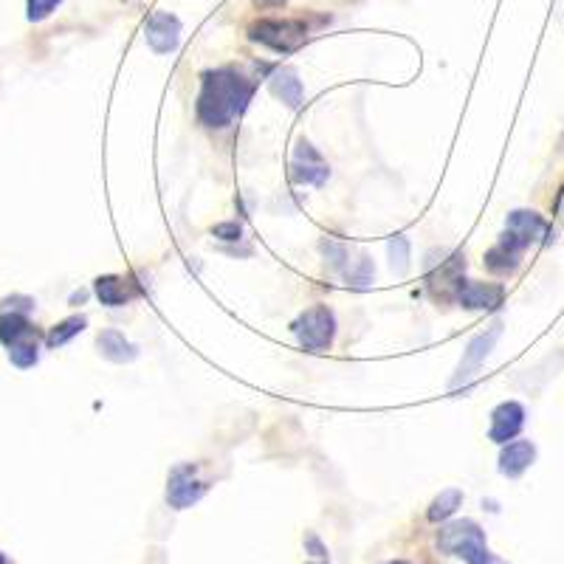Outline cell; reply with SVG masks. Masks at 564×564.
Here are the masks:
<instances>
[{
  "label": "cell",
  "mask_w": 564,
  "mask_h": 564,
  "mask_svg": "<svg viewBox=\"0 0 564 564\" xmlns=\"http://www.w3.org/2000/svg\"><path fill=\"white\" fill-rule=\"evenodd\" d=\"M85 328H88V319H85V316H68V319L57 322L54 328L48 330L46 345L51 347V350H57V347L68 345V342H71L74 336H79Z\"/></svg>",
  "instance_id": "cell-19"
},
{
  "label": "cell",
  "mask_w": 564,
  "mask_h": 564,
  "mask_svg": "<svg viewBox=\"0 0 564 564\" xmlns=\"http://www.w3.org/2000/svg\"><path fill=\"white\" fill-rule=\"evenodd\" d=\"M559 218H562L564 223V189H562V198H559Z\"/></svg>",
  "instance_id": "cell-28"
},
{
  "label": "cell",
  "mask_w": 564,
  "mask_h": 564,
  "mask_svg": "<svg viewBox=\"0 0 564 564\" xmlns=\"http://www.w3.org/2000/svg\"><path fill=\"white\" fill-rule=\"evenodd\" d=\"M299 345L311 353H325L333 345V333H336V316L328 305H314L294 322Z\"/></svg>",
  "instance_id": "cell-4"
},
{
  "label": "cell",
  "mask_w": 564,
  "mask_h": 564,
  "mask_svg": "<svg viewBox=\"0 0 564 564\" xmlns=\"http://www.w3.org/2000/svg\"><path fill=\"white\" fill-rule=\"evenodd\" d=\"M525 426V407L519 401H505L500 407L491 412V429H488V440L494 443H508L522 432Z\"/></svg>",
  "instance_id": "cell-13"
},
{
  "label": "cell",
  "mask_w": 564,
  "mask_h": 564,
  "mask_svg": "<svg viewBox=\"0 0 564 564\" xmlns=\"http://www.w3.org/2000/svg\"><path fill=\"white\" fill-rule=\"evenodd\" d=\"M460 505H463V491L460 488H446V491H440L438 497L432 500L426 517H429V522H446Z\"/></svg>",
  "instance_id": "cell-20"
},
{
  "label": "cell",
  "mask_w": 564,
  "mask_h": 564,
  "mask_svg": "<svg viewBox=\"0 0 564 564\" xmlns=\"http://www.w3.org/2000/svg\"><path fill=\"white\" fill-rule=\"evenodd\" d=\"M144 40L156 54H170L181 43V20L170 12H153L144 26Z\"/></svg>",
  "instance_id": "cell-11"
},
{
  "label": "cell",
  "mask_w": 564,
  "mask_h": 564,
  "mask_svg": "<svg viewBox=\"0 0 564 564\" xmlns=\"http://www.w3.org/2000/svg\"><path fill=\"white\" fill-rule=\"evenodd\" d=\"M505 237H511L517 246L528 251L533 243H550V226L548 220L542 218L533 209H517L505 218Z\"/></svg>",
  "instance_id": "cell-8"
},
{
  "label": "cell",
  "mask_w": 564,
  "mask_h": 564,
  "mask_svg": "<svg viewBox=\"0 0 564 564\" xmlns=\"http://www.w3.org/2000/svg\"><path fill=\"white\" fill-rule=\"evenodd\" d=\"M438 548L466 564H508L488 550L486 533L474 519H457L438 531Z\"/></svg>",
  "instance_id": "cell-2"
},
{
  "label": "cell",
  "mask_w": 564,
  "mask_h": 564,
  "mask_svg": "<svg viewBox=\"0 0 564 564\" xmlns=\"http://www.w3.org/2000/svg\"><path fill=\"white\" fill-rule=\"evenodd\" d=\"M455 302L466 311H497L505 302V288L497 282H471L463 277L457 282Z\"/></svg>",
  "instance_id": "cell-9"
},
{
  "label": "cell",
  "mask_w": 564,
  "mask_h": 564,
  "mask_svg": "<svg viewBox=\"0 0 564 564\" xmlns=\"http://www.w3.org/2000/svg\"><path fill=\"white\" fill-rule=\"evenodd\" d=\"M533 460H536V446H533L531 440H511V443L502 446L500 471L505 477L514 480V477L531 469Z\"/></svg>",
  "instance_id": "cell-14"
},
{
  "label": "cell",
  "mask_w": 564,
  "mask_h": 564,
  "mask_svg": "<svg viewBox=\"0 0 564 564\" xmlns=\"http://www.w3.org/2000/svg\"><path fill=\"white\" fill-rule=\"evenodd\" d=\"M257 6H263V9H268V6H285V0H254Z\"/></svg>",
  "instance_id": "cell-27"
},
{
  "label": "cell",
  "mask_w": 564,
  "mask_h": 564,
  "mask_svg": "<svg viewBox=\"0 0 564 564\" xmlns=\"http://www.w3.org/2000/svg\"><path fill=\"white\" fill-rule=\"evenodd\" d=\"M502 336V322H494L491 328H486L480 336H474L466 347V353H463V359L457 364L455 376H452V390H460V387H466L471 378L480 373V367L486 364V359L491 356V350L497 347Z\"/></svg>",
  "instance_id": "cell-7"
},
{
  "label": "cell",
  "mask_w": 564,
  "mask_h": 564,
  "mask_svg": "<svg viewBox=\"0 0 564 564\" xmlns=\"http://www.w3.org/2000/svg\"><path fill=\"white\" fill-rule=\"evenodd\" d=\"M319 249H322V257H325V263H328L333 271H345L347 263H350V254L342 243H336V240H322L319 243Z\"/></svg>",
  "instance_id": "cell-22"
},
{
  "label": "cell",
  "mask_w": 564,
  "mask_h": 564,
  "mask_svg": "<svg viewBox=\"0 0 564 564\" xmlns=\"http://www.w3.org/2000/svg\"><path fill=\"white\" fill-rule=\"evenodd\" d=\"M251 82L246 74H240L237 68H215L206 71L201 82V94H198V122L204 127H229L237 116L246 110L251 99Z\"/></svg>",
  "instance_id": "cell-1"
},
{
  "label": "cell",
  "mask_w": 564,
  "mask_h": 564,
  "mask_svg": "<svg viewBox=\"0 0 564 564\" xmlns=\"http://www.w3.org/2000/svg\"><path fill=\"white\" fill-rule=\"evenodd\" d=\"M390 263L398 274H404L409 268V240L404 235L392 237L390 240Z\"/></svg>",
  "instance_id": "cell-23"
},
{
  "label": "cell",
  "mask_w": 564,
  "mask_h": 564,
  "mask_svg": "<svg viewBox=\"0 0 564 564\" xmlns=\"http://www.w3.org/2000/svg\"><path fill=\"white\" fill-rule=\"evenodd\" d=\"M60 3H63V0H26V17H29L32 23H40V20H46Z\"/></svg>",
  "instance_id": "cell-24"
},
{
  "label": "cell",
  "mask_w": 564,
  "mask_h": 564,
  "mask_svg": "<svg viewBox=\"0 0 564 564\" xmlns=\"http://www.w3.org/2000/svg\"><path fill=\"white\" fill-rule=\"evenodd\" d=\"M40 330L29 314L0 311V345L9 350V359L17 370H29L40 361Z\"/></svg>",
  "instance_id": "cell-3"
},
{
  "label": "cell",
  "mask_w": 564,
  "mask_h": 564,
  "mask_svg": "<svg viewBox=\"0 0 564 564\" xmlns=\"http://www.w3.org/2000/svg\"><path fill=\"white\" fill-rule=\"evenodd\" d=\"M387 564H409V562H404V559H398V562H387Z\"/></svg>",
  "instance_id": "cell-30"
},
{
  "label": "cell",
  "mask_w": 564,
  "mask_h": 564,
  "mask_svg": "<svg viewBox=\"0 0 564 564\" xmlns=\"http://www.w3.org/2000/svg\"><path fill=\"white\" fill-rule=\"evenodd\" d=\"M0 564H12V562H9V559H6V556L0 553Z\"/></svg>",
  "instance_id": "cell-29"
},
{
  "label": "cell",
  "mask_w": 564,
  "mask_h": 564,
  "mask_svg": "<svg viewBox=\"0 0 564 564\" xmlns=\"http://www.w3.org/2000/svg\"><path fill=\"white\" fill-rule=\"evenodd\" d=\"M291 178L297 184H305V187H322L330 178V167L325 164V158L316 153V147L308 139L297 141L294 164H291Z\"/></svg>",
  "instance_id": "cell-10"
},
{
  "label": "cell",
  "mask_w": 564,
  "mask_h": 564,
  "mask_svg": "<svg viewBox=\"0 0 564 564\" xmlns=\"http://www.w3.org/2000/svg\"><path fill=\"white\" fill-rule=\"evenodd\" d=\"M94 291H96V297H99V302H102V305H108V308H122V305H127L130 299L136 297L133 282L125 280V277H119V274H105V277H96Z\"/></svg>",
  "instance_id": "cell-16"
},
{
  "label": "cell",
  "mask_w": 564,
  "mask_h": 564,
  "mask_svg": "<svg viewBox=\"0 0 564 564\" xmlns=\"http://www.w3.org/2000/svg\"><path fill=\"white\" fill-rule=\"evenodd\" d=\"M96 347H99V353L108 361H113V364H130V361H136V356H139V347L133 345L122 330L113 328L102 330V333L96 336Z\"/></svg>",
  "instance_id": "cell-15"
},
{
  "label": "cell",
  "mask_w": 564,
  "mask_h": 564,
  "mask_svg": "<svg viewBox=\"0 0 564 564\" xmlns=\"http://www.w3.org/2000/svg\"><path fill=\"white\" fill-rule=\"evenodd\" d=\"M212 235L220 237V240H240V237H243V229H240V223L229 220V223H218V226L212 229Z\"/></svg>",
  "instance_id": "cell-26"
},
{
  "label": "cell",
  "mask_w": 564,
  "mask_h": 564,
  "mask_svg": "<svg viewBox=\"0 0 564 564\" xmlns=\"http://www.w3.org/2000/svg\"><path fill=\"white\" fill-rule=\"evenodd\" d=\"M463 271H466V254L455 251L449 260H440V266L435 271H429L426 285L432 291V297L438 299H455L457 282L463 280Z\"/></svg>",
  "instance_id": "cell-12"
},
{
  "label": "cell",
  "mask_w": 564,
  "mask_h": 564,
  "mask_svg": "<svg viewBox=\"0 0 564 564\" xmlns=\"http://www.w3.org/2000/svg\"><path fill=\"white\" fill-rule=\"evenodd\" d=\"M268 82H271L274 96L282 99L291 110H297L299 105L305 102V88H302V82H299L297 71H291V68H277Z\"/></svg>",
  "instance_id": "cell-18"
},
{
  "label": "cell",
  "mask_w": 564,
  "mask_h": 564,
  "mask_svg": "<svg viewBox=\"0 0 564 564\" xmlns=\"http://www.w3.org/2000/svg\"><path fill=\"white\" fill-rule=\"evenodd\" d=\"M34 302L32 297H26V294H12V297H6L0 302V311H15V314H32L34 311Z\"/></svg>",
  "instance_id": "cell-25"
},
{
  "label": "cell",
  "mask_w": 564,
  "mask_h": 564,
  "mask_svg": "<svg viewBox=\"0 0 564 564\" xmlns=\"http://www.w3.org/2000/svg\"><path fill=\"white\" fill-rule=\"evenodd\" d=\"M345 274L347 285H353V288H367L370 282H373V274H376V268H373V260L367 257V254H359L356 260H350L347 268L342 271Z\"/></svg>",
  "instance_id": "cell-21"
},
{
  "label": "cell",
  "mask_w": 564,
  "mask_h": 564,
  "mask_svg": "<svg viewBox=\"0 0 564 564\" xmlns=\"http://www.w3.org/2000/svg\"><path fill=\"white\" fill-rule=\"evenodd\" d=\"M209 491V480L201 474L198 463H181L170 471L167 480V502L173 505L175 511L192 508L195 502L204 500V494Z\"/></svg>",
  "instance_id": "cell-6"
},
{
  "label": "cell",
  "mask_w": 564,
  "mask_h": 564,
  "mask_svg": "<svg viewBox=\"0 0 564 564\" xmlns=\"http://www.w3.org/2000/svg\"><path fill=\"white\" fill-rule=\"evenodd\" d=\"M522 254H525L522 246H517L511 237L500 235L497 246H491V249L486 251V268L488 271H494V274H514L519 268V263H522Z\"/></svg>",
  "instance_id": "cell-17"
},
{
  "label": "cell",
  "mask_w": 564,
  "mask_h": 564,
  "mask_svg": "<svg viewBox=\"0 0 564 564\" xmlns=\"http://www.w3.org/2000/svg\"><path fill=\"white\" fill-rule=\"evenodd\" d=\"M249 37L254 43H263L280 54H288V51L305 46L308 29L299 20H257L249 26Z\"/></svg>",
  "instance_id": "cell-5"
}]
</instances>
